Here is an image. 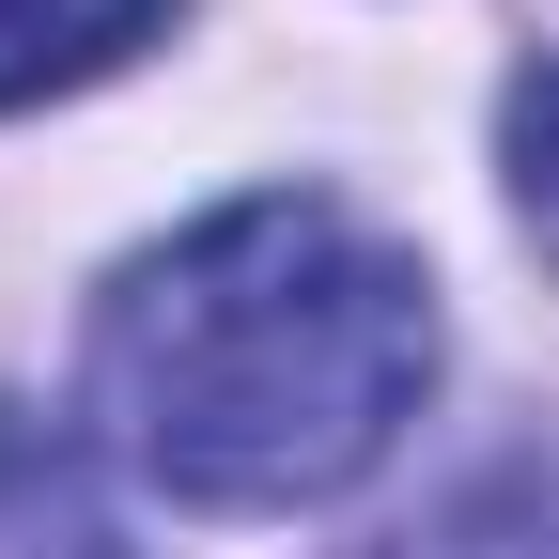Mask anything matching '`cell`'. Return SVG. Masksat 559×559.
<instances>
[{
    "mask_svg": "<svg viewBox=\"0 0 559 559\" xmlns=\"http://www.w3.org/2000/svg\"><path fill=\"white\" fill-rule=\"evenodd\" d=\"M171 16H187V0H0V109L109 79V62H124V47H156Z\"/></svg>",
    "mask_w": 559,
    "mask_h": 559,
    "instance_id": "7a4b0ae2",
    "label": "cell"
},
{
    "mask_svg": "<svg viewBox=\"0 0 559 559\" xmlns=\"http://www.w3.org/2000/svg\"><path fill=\"white\" fill-rule=\"evenodd\" d=\"M498 171H513V218H528V249L559 264V47L528 62L513 94H498Z\"/></svg>",
    "mask_w": 559,
    "mask_h": 559,
    "instance_id": "277c9868",
    "label": "cell"
},
{
    "mask_svg": "<svg viewBox=\"0 0 559 559\" xmlns=\"http://www.w3.org/2000/svg\"><path fill=\"white\" fill-rule=\"evenodd\" d=\"M0 559H109V513L62 436H32V404H0Z\"/></svg>",
    "mask_w": 559,
    "mask_h": 559,
    "instance_id": "3957f363",
    "label": "cell"
},
{
    "mask_svg": "<svg viewBox=\"0 0 559 559\" xmlns=\"http://www.w3.org/2000/svg\"><path fill=\"white\" fill-rule=\"evenodd\" d=\"M436 389V280L326 187H249L94 296V436L171 513H311Z\"/></svg>",
    "mask_w": 559,
    "mask_h": 559,
    "instance_id": "6da1fadb",
    "label": "cell"
}]
</instances>
